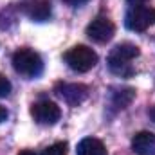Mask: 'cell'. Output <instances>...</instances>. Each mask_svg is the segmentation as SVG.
<instances>
[{"label":"cell","mask_w":155,"mask_h":155,"mask_svg":"<svg viewBox=\"0 0 155 155\" xmlns=\"http://www.w3.org/2000/svg\"><path fill=\"white\" fill-rule=\"evenodd\" d=\"M13 67L20 76L36 78L43 71V61L33 49H20L13 54Z\"/></svg>","instance_id":"1"},{"label":"cell","mask_w":155,"mask_h":155,"mask_svg":"<svg viewBox=\"0 0 155 155\" xmlns=\"http://www.w3.org/2000/svg\"><path fill=\"white\" fill-rule=\"evenodd\" d=\"M65 61L76 72H88L90 69L96 67L97 54L87 45H76L65 52Z\"/></svg>","instance_id":"2"},{"label":"cell","mask_w":155,"mask_h":155,"mask_svg":"<svg viewBox=\"0 0 155 155\" xmlns=\"http://www.w3.org/2000/svg\"><path fill=\"white\" fill-rule=\"evenodd\" d=\"M124 24L130 31L143 33L155 24V9L150 5H132L124 16Z\"/></svg>","instance_id":"3"},{"label":"cell","mask_w":155,"mask_h":155,"mask_svg":"<svg viewBox=\"0 0 155 155\" xmlns=\"http://www.w3.org/2000/svg\"><path fill=\"white\" fill-rule=\"evenodd\" d=\"M116 25L107 16H97L87 25V36L96 43H107L114 38Z\"/></svg>","instance_id":"4"},{"label":"cell","mask_w":155,"mask_h":155,"mask_svg":"<svg viewBox=\"0 0 155 155\" xmlns=\"http://www.w3.org/2000/svg\"><path fill=\"white\" fill-rule=\"evenodd\" d=\"M31 114L35 117V121L40 124H54L61 116V110L52 101H38L33 105Z\"/></svg>","instance_id":"5"},{"label":"cell","mask_w":155,"mask_h":155,"mask_svg":"<svg viewBox=\"0 0 155 155\" xmlns=\"http://www.w3.org/2000/svg\"><path fill=\"white\" fill-rule=\"evenodd\" d=\"M56 94L65 99L69 105L78 107L79 103H83L88 96V88L81 83H60L56 87Z\"/></svg>","instance_id":"6"},{"label":"cell","mask_w":155,"mask_h":155,"mask_svg":"<svg viewBox=\"0 0 155 155\" xmlns=\"http://www.w3.org/2000/svg\"><path fill=\"white\" fill-rule=\"evenodd\" d=\"M22 11L35 22H45L51 16V4L47 0H24Z\"/></svg>","instance_id":"7"},{"label":"cell","mask_w":155,"mask_h":155,"mask_svg":"<svg viewBox=\"0 0 155 155\" xmlns=\"http://www.w3.org/2000/svg\"><path fill=\"white\" fill-rule=\"evenodd\" d=\"M132 150L137 155H155V134L139 132L132 139Z\"/></svg>","instance_id":"8"},{"label":"cell","mask_w":155,"mask_h":155,"mask_svg":"<svg viewBox=\"0 0 155 155\" xmlns=\"http://www.w3.org/2000/svg\"><path fill=\"white\" fill-rule=\"evenodd\" d=\"M76 155H107L105 144L96 137H85L79 141L76 148Z\"/></svg>","instance_id":"9"},{"label":"cell","mask_w":155,"mask_h":155,"mask_svg":"<svg viewBox=\"0 0 155 155\" xmlns=\"http://www.w3.org/2000/svg\"><path fill=\"white\" fill-rule=\"evenodd\" d=\"M108 69L116 74V76H121V78H132L135 74V69L132 67V63L128 60H121L114 54L108 56Z\"/></svg>","instance_id":"10"},{"label":"cell","mask_w":155,"mask_h":155,"mask_svg":"<svg viewBox=\"0 0 155 155\" xmlns=\"http://www.w3.org/2000/svg\"><path fill=\"white\" fill-rule=\"evenodd\" d=\"M112 54L117 56V58H121V60H128V61H132L134 58H137V56H139V47H137V45H134V43L124 41V43H119V45L114 47Z\"/></svg>","instance_id":"11"},{"label":"cell","mask_w":155,"mask_h":155,"mask_svg":"<svg viewBox=\"0 0 155 155\" xmlns=\"http://www.w3.org/2000/svg\"><path fill=\"white\" fill-rule=\"evenodd\" d=\"M134 96H135L134 88H119V90H116L112 94V105L116 108H126L132 103Z\"/></svg>","instance_id":"12"},{"label":"cell","mask_w":155,"mask_h":155,"mask_svg":"<svg viewBox=\"0 0 155 155\" xmlns=\"http://www.w3.org/2000/svg\"><path fill=\"white\" fill-rule=\"evenodd\" d=\"M67 143L65 141H58V143H54V144H51V146H47L41 155H67Z\"/></svg>","instance_id":"13"},{"label":"cell","mask_w":155,"mask_h":155,"mask_svg":"<svg viewBox=\"0 0 155 155\" xmlns=\"http://www.w3.org/2000/svg\"><path fill=\"white\" fill-rule=\"evenodd\" d=\"M9 92H11V83H9V79L0 74V97H5Z\"/></svg>","instance_id":"14"},{"label":"cell","mask_w":155,"mask_h":155,"mask_svg":"<svg viewBox=\"0 0 155 155\" xmlns=\"http://www.w3.org/2000/svg\"><path fill=\"white\" fill-rule=\"evenodd\" d=\"M65 4H69V5H72V7H78V5H83V4H87L88 0H63Z\"/></svg>","instance_id":"15"},{"label":"cell","mask_w":155,"mask_h":155,"mask_svg":"<svg viewBox=\"0 0 155 155\" xmlns=\"http://www.w3.org/2000/svg\"><path fill=\"white\" fill-rule=\"evenodd\" d=\"M126 2H128L130 5H144L148 0H126Z\"/></svg>","instance_id":"16"},{"label":"cell","mask_w":155,"mask_h":155,"mask_svg":"<svg viewBox=\"0 0 155 155\" xmlns=\"http://www.w3.org/2000/svg\"><path fill=\"white\" fill-rule=\"evenodd\" d=\"M5 119H7V110H5L4 107H0V123L5 121Z\"/></svg>","instance_id":"17"},{"label":"cell","mask_w":155,"mask_h":155,"mask_svg":"<svg viewBox=\"0 0 155 155\" xmlns=\"http://www.w3.org/2000/svg\"><path fill=\"white\" fill-rule=\"evenodd\" d=\"M18 155H36V153H35L33 150H24V152H20Z\"/></svg>","instance_id":"18"},{"label":"cell","mask_w":155,"mask_h":155,"mask_svg":"<svg viewBox=\"0 0 155 155\" xmlns=\"http://www.w3.org/2000/svg\"><path fill=\"white\" fill-rule=\"evenodd\" d=\"M150 117L153 119V123H155V107H153V108H152V110H150Z\"/></svg>","instance_id":"19"}]
</instances>
